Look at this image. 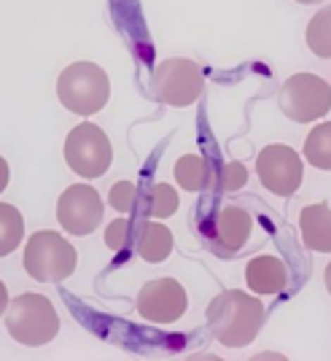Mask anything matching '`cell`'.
<instances>
[{
    "label": "cell",
    "mask_w": 331,
    "mask_h": 361,
    "mask_svg": "<svg viewBox=\"0 0 331 361\" xmlns=\"http://www.w3.org/2000/svg\"><path fill=\"white\" fill-rule=\"evenodd\" d=\"M175 211H178V195H175V189L167 186V183H154L149 197H146V205H143V216L149 213L154 219H170Z\"/></svg>",
    "instance_id": "obj_19"
},
{
    "label": "cell",
    "mask_w": 331,
    "mask_h": 361,
    "mask_svg": "<svg viewBox=\"0 0 331 361\" xmlns=\"http://www.w3.org/2000/svg\"><path fill=\"white\" fill-rule=\"evenodd\" d=\"M135 251L140 259H146L151 264L165 262L173 254V232L159 221H146V219H135Z\"/></svg>",
    "instance_id": "obj_13"
},
{
    "label": "cell",
    "mask_w": 331,
    "mask_h": 361,
    "mask_svg": "<svg viewBox=\"0 0 331 361\" xmlns=\"http://www.w3.org/2000/svg\"><path fill=\"white\" fill-rule=\"evenodd\" d=\"M208 324L213 337L226 348H245L256 340L264 324V305L245 291H221L208 305Z\"/></svg>",
    "instance_id": "obj_1"
},
{
    "label": "cell",
    "mask_w": 331,
    "mask_h": 361,
    "mask_svg": "<svg viewBox=\"0 0 331 361\" xmlns=\"http://www.w3.org/2000/svg\"><path fill=\"white\" fill-rule=\"evenodd\" d=\"M245 283L254 294H280L288 286V267L277 256H256L245 264Z\"/></svg>",
    "instance_id": "obj_12"
},
{
    "label": "cell",
    "mask_w": 331,
    "mask_h": 361,
    "mask_svg": "<svg viewBox=\"0 0 331 361\" xmlns=\"http://www.w3.org/2000/svg\"><path fill=\"white\" fill-rule=\"evenodd\" d=\"M6 329L19 345H49L60 331V316L44 294H19L6 313Z\"/></svg>",
    "instance_id": "obj_3"
},
{
    "label": "cell",
    "mask_w": 331,
    "mask_h": 361,
    "mask_svg": "<svg viewBox=\"0 0 331 361\" xmlns=\"http://www.w3.org/2000/svg\"><path fill=\"white\" fill-rule=\"evenodd\" d=\"M323 281H326V288H329V294H331V262H329V267H326V272H323Z\"/></svg>",
    "instance_id": "obj_25"
},
{
    "label": "cell",
    "mask_w": 331,
    "mask_h": 361,
    "mask_svg": "<svg viewBox=\"0 0 331 361\" xmlns=\"http://www.w3.org/2000/svg\"><path fill=\"white\" fill-rule=\"evenodd\" d=\"M132 229H135V219H130V216L111 221L106 229V245L111 251H127L130 240H135Z\"/></svg>",
    "instance_id": "obj_20"
},
{
    "label": "cell",
    "mask_w": 331,
    "mask_h": 361,
    "mask_svg": "<svg viewBox=\"0 0 331 361\" xmlns=\"http://www.w3.org/2000/svg\"><path fill=\"white\" fill-rule=\"evenodd\" d=\"M175 180L186 192H202L208 186V180H211L208 162L199 154H186L175 162Z\"/></svg>",
    "instance_id": "obj_15"
},
{
    "label": "cell",
    "mask_w": 331,
    "mask_h": 361,
    "mask_svg": "<svg viewBox=\"0 0 331 361\" xmlns=\"http://www.w3.org/2000/svg\"><path fill=\"white\" fill-rule=\"evenodd\" d=\"M280 111L296 124H310L320 119L331 111V87L320 75H291L280 90Z\"/></svg>",
    "instance_id": "obj_6"
},
{
    "label": "cell",
    "mask_w": 331,
    "mask_h": 361,
    "mask_svg": "<svg viewBox=\"0 0 331 361\" xmlns=\"http://www.w3.org/2000/svg\"><path fill=\"white\" fill-rule=\"evenodd\" d=\"M137 313L149 324H175L186 313V291L173 278L149 281L137 294Z\"/></svg>",
    "instance_id": "obj_10"
},
{
    "label": "cell",
    "mask_w": 331,
    "mask_h": 361,
    "mask_svg": "<svg viewBox=\"0 0 331 361\" xmlns=\"http://www.w3.org/2000/svg\"><path fill=\"white\" fill-rule=\"evenodd\" d=\"M25 270L32 281L41 283H57L70 278L75 270L78 254L70 243L54 229H41L35 232L27 245H25Z\"/></svg>",
    "instance_id": "obj_4"
},
{
    "label": "cell",
    "mask_w": 331,
    "mask_h": 361,
    "mask_svg": "<svg viewBox=\"0 0 331 361\" xmlns=\"http://www.w3.org/2000/svg\"><path fill=\"white\" fill-rule=\"evenodd\" d=\"M154 94L156 100H162L167 106H192L196 97L202 94L205 87V75L199 71V65L194 60L186 57H170V60L159 62L154 71Z\"/></svg>",
    "instance_id": "obj_7"
},
{
    "label": "cell",
    "mask_w": 331,
    "mask_h": 361,
    "mask_svg": "<svg viewBox=\"0 0 331 361\" xmlns=\"http://www.w3.org/2000/svg\"><path fill=\"white\" fill-rule=\"evenodd\" d=\"M113 149L108 135L92 121H81L65 140V162L81 178H100L111 167Z\"/></svg>",
    "instance_id": "obj_5"
},
{
    "label": "cell",
    "mask_w": 331,
    "mask_h": 361,
    "mask_svg": "<svg viewBox=\"0 0 331 361\" xmlns=\"http://www.w3.org/2000/svg\"><path fill=\"white\" fill-rule=\"evenodd\" d=\"M25 238V219L14 205L0 202V256L16 251V245Z\"/></svg>",
    "instance_id": "obj_16"
},
{
    "label": "cell",
    "mask_w": 331,
    "mask_h": 361,
    "mask_svg": "<svg viewBox=\"0 0 331 361\" xmlns=\"http://www.w3.org/2000/svg\"><path fill=\"white\" fill-rule=\"evenodd\" d=\"M256 176L261 186L277 197L296 195L304 178V167H301V157L291 146L283 143H272L267 149L258 151L256 159Z\"/></svg>",
    "instance_id": "obj_8"
},
{
    "label": "cell",
    "mask_w": 331,
    "mask_h": 361,
    "mask_svg": "<svg viewBox=\"0 0 331 361\" xmlns=\"http://www.w3.org/2000/svg\"><path fill=\"white\" fill-rule=\"evenodd\" d=\"M57 219L68 235H89L103 221V197L87 183H73L60 195Z\"/></svg>",
    "instance_id": "obj_9"
},
{
    "label": "cell",
    "mask_w": 331,
    "mask_h": 361,
    "mask_svg": "<svg viewBox=\"0 0 331 361\" xmlns=\"http://www.w3.org/2000/svg\"><path fill=\"white\" fill-rule=\"evenodd\" d=\"M307 46L320 60H331V6L320 8L307 25Z\"/></svg>",
    "instance_id": "obj_18"
},
{
    "label": "cell",
    "mask_w": 331,
    "mask_h": 361,
    "mask_svg": "<svg viewBox=\"0 0 331 361\" xmlns=\"http://www.w3.org/2000/svg\"><path fill=\"white\" fill-rule=\"evenodd\" d=\"M301 240L310 251L331 254V208L326 202L307 205L299 213Z\"/></svg>",
    "instance_id": "obj_14"
},
{
    "label": "cell",
    "mask_w": 331,
    "mask_h": 361,
    "mask_svg": "<svg viewBox=\"0 0 331 361\" xmlns=\"http://www.w3.org/2000/svg\"><path fill=\"white\" fill-rule=\"evenodd\" d=\"M296 3H304V6H316V3H323V0H296Z\"/></svg>",
    "instance_id": "obj_26"
},
{
    "label": "cell",
    "mask_w": 331,
    "mask_h": 361,
    "mask_svg": "<svg viewBox=\"0 0 331 361\" xmlns=\"http://www.w3.org/2000/svg\"><path fill=\"white\" fill-rule=\"evenodd\" d=\"M208 240L221 254H237L242 245L251 238V213L237 208V205H226L224 211H218L213 216V221H208Z\"/></svg>",
    "instance_id": "obj_11"
},
{
    "label": "cell",
    "mask_w": 331,
    "mask_h": 361,
    "mask_svg": "<svg viewBox=\"0 0 331 361\" xmlns=\"http://www.w3.org/2000/svg\"><path fill=\"white\" fill-rule=\"evenodd\" d=\"M245 180H248V173H245V167L240 162H226L221 167V189L226 192H237L245 186Z\"/></svg>",
    "instance_id": "obj_22"
},
{
    "label": "cell",
    "mask_w": 331,
    "mask_h": 361,
    "mask_svg": "<svg viewBox=\"0 0 331 361\" xmlns=\"http://www.w3.org/2000/svg\"><path fill=\"white\" fill-rule=\"evenodd\" d=\"M8 178H11V170H8V162L0 157V195L6 192V186H8Z\"/></svg>",
    "instance_id": "obj_23"
},
{
    "label": "cell",
    "mask_w": 331,
    "mask_h": 361,
    "mask_svg": "<svg viewBox=\"0 0 331 361\" xmlns=\"http://www.w3.org/2000/svg\"><path fill=\"white\" fill-rule=\"evenodd\" d=\"M8 305H11V300H8V288H6V283L0 281V316L8 310Z\"/></svg>",
    "instance_id": "obj_24"
},
{
    "label": "cell",
    "mask_w": 331,
    "mask_h": 361,
    "mask_svg": "<svg viewBox=\"0 0 331 361\" xmlns=\"http://www.w3.org/2000/svg\"><path fill=\"white\" fill-rule=\"evenodd\" d=\"M135 202H137V186L130 183V180H119L113 183L111 189V205L116 208L119 213H135Z\"/></svg>",
    "instance_id": "obj_21"
},
{
    "label": "cell",
    "mask_w": 331,
    "mask_h": 361,
    "mask_svg": "<svg viewBox=\"0 0 331 361\" xmlns=\"http://www.w3.org/2000/svg\"><path fill=\"white\" fill-rule=\"evenodd\" d=\"M57 97L70 114L92 116L103 111L111 97L108 73L94 62H73L57 78Z\"/></svg>",
    "instance_id": "obj_2"
},
{
    "label": "cell",
    "mask_w": 331,
    "mask_h": 361,
    "mask_svg": "<svg viewBox=\"0 0 331 361\" xmlns=\"http://www.w3.org/2000/svg\"><path fill=\"white\" fill-rule=\"evenodd\" d=\"M304 159L318 170H331V121L318 124L304 140Z\"/></svg>",
    "instance_id": "obj_17"
}]
</instances>
